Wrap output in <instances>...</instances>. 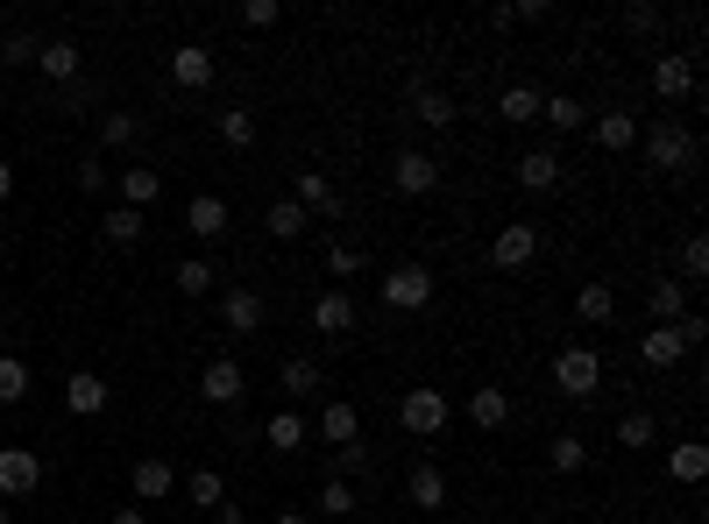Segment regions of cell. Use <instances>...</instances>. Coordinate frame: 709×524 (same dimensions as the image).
I'll use <instances>...</instances> for the list:
<instances>
[{
    "label": "cell",
    "mask_w": 709,
    "mask_h": 524,
    "mask_svg": "<svg viewBox=\"0 0 709 524\" xmlns=\"http://www.w3.org/2000/svg\"><path fill=\"white\" fill-rule=\"evenodd\" d=\"M405 496H412V511H447V475H440V461H418L405 475Z\"/></svg>",
    "instance_id": "4fadbf2b"
},
{
    "label": "cell",
    "mask_w": 709,
    "mask_h": 524,
    "mask_svg": "<svg viewBox=\"0 0 709 524\" xmlns=\"http://www.w3.org/2000/svg\"><path fill=\"white\" fill-rule=\"evenodd\" d=\"M370 461H376V454H370V446H362V439H355V446H334V468H341V475H362V468H370Z\"/></svg>",
    "instance_id": "bcb514c9"
},
{
    "label": "cell",
    "mask_w": 709,
    "mask_h": 524,
    "mask_svg": "<svg viewBox=\"0 0 709 524\" xmlns=\"http://www.w3.org/2000/svg\"><path fill=\"white\" fill-rule=\"evenodd\" d=\"M270 235H277V241H298V235H305V206H298V199H277V206H270Z\"/></svg>",
    "instance_id": "74e56055"
},
{
    "label": "cell",
    "mask_w": 709,
    "mask_h": 524,
    "mask_svg": "<svg viewBox=\"0 0 709 524\" xmlns=\"http://www.w3.org/2000/svg\"><path fill=\"white\" fill-rule=\"evenodd\" d=\"M597 383H603V355L589 340H574L553 355V390L561 397H597Z\"/></svg>",
    "instance_id": "7a4b0ae2"
},
{
    "label": "cell",
    "mask_w": 709,
    "mask_h": 524,
    "mask_svg": "<svg viewBox=\"0 0 709 524\" xmlns=\"http://www.w3.org/2000/svg\"><path fill=\"white\" fill-rule=\"evenodd\" d=\"M397 418H405V433H412V439H440V433H447V418H454V404L440 397L433 383H418V390H405Z\"/></svg>",
    "instance_id": "277c9868"
},
{
    "label": "cell",
    "mask_w": 709,
    "mask_h": 524,
    "mask_svg": "<svg viewBox=\"0 0 709 524\" xmlns=\"http://www.w3.org/2000/svg\"><path fill=\"white\" fill-rule=\"evenodd\" d=\"M319 439H327V446H355L362 439V412H355V404H327V412H319Z\"/></svg>",
    "instance_id": "603a6c76"
},
{
    "label": "cell",
    "mask_w": 709,
    "mask_h": 524,
    "mask_svg": "<svg viewBox=\"0 0 709 524\" xmlns=\"http://www.w3.org/2000/svg\"><path fill=\"white\" fill-rule=\"evenodd\" d=\"M469 418H475V425H483V433H496V425H504V418H511V397H504V390H496V383H483V390H475V397H469Z\"/></svg>",
    "instance_id": "484cf974"
},
{
    "label": "cell",
    "mask_w": 709,
    "mask_h": 524,
    "mask_svg": "<svg viewBox=\"0 0 709 524\" xmlns=\"http://www.w3.org/2000/svg\"><path fill=\"white\" fill-rule=\"evenodd\" d=\"M412 113L426 128H454V100H447V92H433V86H412Z\"/></svg>",
    "instance_id": "f1b7e54d"
},
{
    "label": "cell",
    "mask_w": 709,
    "mask_h": 524,
    "mask_svg": "<svg viewBox=\"0 0 709 524\" xmlns=\"http://www.w3.org/2000/svg\"><path fill=\"white\" fill-rule=\"evenodd\" d=\"M220 142H227V149H248V142H256V113H248V107H227V113H220Z\"/></svg>",
    "instance_id": "8d00e7d4"
},
{
    "label": "cell",
    "mask_w": 709,
    "mask_h": 524,
    "mask_svg": "<svg viewBox=\"0 0 709 524\" xmlns=\"http://www.w3.org/2000/svg\"><path fill=\"white\" fill-rule=\"evenodd\" d=\"M0 524H14V517H8V511H0Z\"/></svg>",
    "instance_id": "db71d44e"
},
{
    "label": "cell",
    "mask_w": 709,
    "mask_h": 524,
    "mask_svg": "<svg viewBox=\"0 0 709 524\" xmlns=\"http://www.w3.org/2000/svg\"><path fill=\"white\" fill-rule=\"evenodd\" d=\"M142 212H128V206H114V212H100V235L114 241V248H128V241H142Z\"/></svg>",
    "instance_id": "1f68e13d"
},
{
    "label": "cell",
    "mask_w": 709,
    "mask_h": 524,
    "mask_svg": "<svg viewBox=\"0 0 709 524\" xmlns=\"http://www.w3.org/2000/svg\"><path fill=\"white\" fill-rule=\"evenodd\" d=\"M36 482H43V454H29V446H0V496H29Z\"/></svg>",
    "instance_id": "9c48e42d"
},
{
    "label": "cell",
    "mask_w": 709,
    "mask_h": 524,
    "mask_svg": "<svg viewBox=\"0 0 709 524\" xmlns=\"http://www.w3.org/2000/svg\"><path fill=\"white\" fill-rule=\"evenodd\" d=\"M681 355H688L681 326H646V340H639V362H646V368H674Z\"/></svg>",
    "instance_id": "2e32d148"
},
{
    "label": "cell",
    "mask_w": 709,
    "mask_h": 524,
    "mask_svg": "<svg viewBox=\"0 0 709 524\" xmlns=\"http://www.w3.org/2000/svg\"><path fill=\"white\" fill-rule=\"evenodd\" d=\"M107 524H149V517H142V503H128V511H114Z\"/></svg>",
    "instance_id": "f907efd6"
},
{
    "label": "cell",
    "mask_w": 709,
    "mask_h": 524,
    "mask_svg": "<svg viewBox=\"0 0 709 524\" xmlns=\"http://www.w3.org/2000/svg\"><path fill=\"white\" fill-rule=\"evenodd\" d=\"M157 191H164V170H121V199H128V212L157 206Z\"/></svg>",
    "instance_id": "83f0119b"
},
{
    "label": "cell",
    "mask_w": 709,
    "mask_h": 524,
    "mask_svg": "<svg viewBox=\"0 0 709 524\" xmlns=\"http://www.w3.org/2000/svg\"><path fill=\"white\" fill-rule=\"evenodd\" d=\"M355 269H362V248L334 241V248H327V277H355Z\"/></svg>",
    "instance_id": "f6af8a7d"
},
{
    "label": "cell",
    "mask_w": 709,
    "mask_h": 524,
    "mask_svg": "<svg viewBox=\"0 0 709 524\" xmlns=\"http://www.w3.org/2000/svg\"><path fill=\"white\" fill-rule=\"evenodd\" d=\"M270 524H305V511H277V517H270Z\"/></svg>",
    "instance_id": "f5cc1de1"
},
{
    "label": "cell",
    "mask_w": 709,
    "mask_h": 524,
    "mask_svg": "<svg viewBox=\"0 0 709 524\" xmlns=\"http://www.w3.org/2000/svg\"><path fill=\"white\" fill-rule=\"evenodd\" d=\"M646 313H653V326H674V319L688 313V284H674V277H660L653 290H646Z\"/></svg>",
    "instance_id": "44dd1931"
},
{
    "label": "cell",
    "mask_w": 709,
    "mask_h": 524,
    "mask_svg": "<svg viewBox=\"0 0 709 524\" xmlns=\"http://www.w3.org/2000/svg\"><path fill=\"white\" fill-rule=\"evenodd\" d=\"M277 14H284L277 0H248V8H242V22H248V29H277Z\"/></svg>",
    "instance_id": "7dc6e473"
},
{
    "label": "cell",
    "mask_w": 709,
    "mask_h": 524,
    "mask_svg": "<svg viewBox=\"0 0 709 524\" xmlns=\"http://www.w3.org/2000/svg\"><path fill=\"white\" fill-rule=\"evenodd\" d=\"M29 397V368L14 355H0V404H22Z\"/></svg>",
    "instance_id": "ab89813d"
},
{
    "label": "cell",
    "mask_w": 709,
    "mask_h": 524,
    "mask_svg": "<svg viewBox=\"0 0 709 524\" xmlns=\"http://www.w3.org/2000/svg\"><path fill=\"white\" fill-rule=\"evenodd\" d=\"M313 390H319V362L292 355V362H284V397H313Z\"/></svg>",
    "instance_id": "836d02e7"
},
{
    "label": "cell",
    "mask_w": 709,
    "mask_h": 524,
    "mask_svg": "<svg viewBox=\"0 0 709 524\" xmlns=\"http://www.w3.org/2000/svg\"><path fill=\"white\" fill-rule=\"evenodd\" d=\"M653 439H660L653 412H624V418H618V446H631V454H639V446H653Z\"/></svg>",
    "instance_id": "d590c367"
},
{
    "label": "cell",
    "mask_w": 709,
    "mask_h": 524,
    "mask_svg": "<svg viewBox=\"0 0 709 524\" xmlns=\"http://www.w3.org/2000/svg\"><path fill=\"white\" fill-rule=\"evenodd\" d=\"M170 490H178V468H170L164 454H149V461H136V503H164Z\"/></svg>",
    "instance_id": "e0dca14e"
},
{
    "label": "cell",
    "mask_w": 709,
    "mask_h": 524,
    "mask_svg": "<svg viewBox=\"0 0 709 524\" xmlns=\"http://www.w3.org/2000/svg\"><path fill=\"white\" fill-rule=\"evenodd\" d=\"M36 65H43L50 86H71V79H79V65H86V50L71 43V36H50V43L36 50Z\"/></svg>",
    "instance_id": "8fae6325"
},
{
    "label": "cell",
    "mask_w": 709,
    "mask_h": 524,
    "mask_svg": "<svg viewBox=\"0 0 709 524\" xmlns=\"http://www.w3.org/2000/svg\"><path fill=\"white\" fill-rule=\"evenodd\" d=\"M313 326H319V334H348V326H355V298H348L341 284H327V290L313 298Z\"/></svg>",
    "instance_id": "5bb4252c"
},
{
    "label": "cell",
    "mask_w": 709,
    "mask_h": 524,
    "mask_svg": "<svg viewBox=\"0 0 709 524\" xmlns=\"http://www.w3.org/2000/svg\"><path fill=\"white\" fill-rule=\"evenodd\" d=\"M319 511H327V517H348V511H355V490H348L341 475H327V490H319Z\"/></svg>",
    "instance_id": "7bdbcfd3"
},
{
    "label": "cell",
    "mask_w": 709,
    "mask_h": 524,
    "mask_svg": "<svg viewBox=\"0 0 709 524\" xmlns=\"http://www.w3.org/2000/svg\"><path fill=\"white\" fill-rule=\"evenodd\" d=\"M292 199L305 206V220H313V212H327V220H334V212H341V191L319 178V170H298V178H292Z\"/></svg>",
    "instance_id": "9a60e30c"
},
{
    "label": "cell",
    "mask_w": 709,
    "mask_h": 524,
    "mask_svg": "<svg viewBox=\"0 0 709 524\" xmlns=\"http://www.w3.org/2000/svg\"><path fill=\"white\" fill-rule=\"evenodd\" d=\"M170 284H178L185 298H206V290H214V263H199V256H191V263H178V277H170Z\"/></svg>",
    "instance_id": "f35d334b"
},
{
    "label": "cell",
    "mask_w": 709,
    "mask_h": 524,
    "mask_svg": "<svg viewBox=\"0 0 709 524\" xmlns=\"http://www.w3.org/2000/svg\"><path fill=\"white\" fill-rule=\"evenodd\" d=\"M14 199V164H0V206Z\"/></svg>",
    "instance_id": "816d5d0a"
},
{
    "label": "cell",
    "mask_w": 709,
    "mask_h": 524,
    "mask_svg": "<svg viewBox=\"0 0 709 524\" xmlns=\"http://www.w3.org/2000/svg\"><path fill=\"white\" fill-rule=\"evenodd\" d=\"M681 277H688V284H702V277H709V241H702V235H688V241H681Z\"/></svg>",
    "instance_id": "60d3db41"
},
{
    "label": "cell",
    "mask_w": 709,
    "mask_h": 524,
    "mask_svg": "<svg viewBox=\"0 0 709 524\" xmlns=\"http://www.w3.org/2000/svg\"><path fill=\"white\" fill-rule=\"evenodd\" d=\"M667 475H674V482H702L709 475V446L702 439H681L674 454H667Z\"/></svg>",
    "instance_id": "d4e9b609"
},
{
    "label": "cell",
    "mask_w": 709,
    "mask_h": 524,
    "mask_svg": "<svg viewBox=\"0 0 709 524\" xmlns=\"http://www.w3.org/2000/svg\"><path fill=\"white\" fill-rule=\"evenodd\" d=\"M65 412H79V418H100L107 412V383L92 376V368H79V376L65 383Z\"/></svg>",
    "instance_id": "d6986e66"
},
{
    "label": "cell",
    "mask_w": 709,
    "mask_h": 524,
    "mask_svg": "<svg viewBox=\"0 0 709 524\" xmlns=\"http://www.w3.org/2000/svg\"><path fill=\"white\" fill-rule=\"evenodd\" d=\"M305 433H313V425H305L298 412H270V425H263V439H270L277 454H298V446H305Z\"/></svg>",
    "instance_id": "4316f807"
},
{
    "label": "cell",
    "mask_w": 709,
    "mask_h": 524,
    "mask_svg": "<svg viewBox=\"0 0 709 524\" xmlns=\"http://www.w3.org/2000/svg\"><path fill=\"white\" fill-rule=\"evenodd\" d=\"M391 185L405 191V199H426V191H440V157H426V149H397Z\"/></svg>",
    "instance_id": "5b68a950"
},
{
    "label": "cell",
    "mask_w": 709,
    "mask_h": 524,
    "mask_svg": "<svg viewBox=\"0 0 709 524\" xmlns=\"http://www.w3.org/2000/svg\"><path fill=\"white\" fill-rule=\"evenodd\" d=\"M582 461H589V446L574 439V433H561V439H553V475H574Z\"/></svg>",
    "instance_id": "b9f144b4"
},
{
    "label": "cell",
    "mask_w": 709,
    "mask_h": 524,
    "mask_svg": "<svg viewBox=\"0 0 709 524\" xmlns=\"http://www.w3.org/2000/svg\"><path fill=\"white\" fill-rule=\"evenodd\" d=\"M540 100H546L540 86H504V100H496V113H504V121H540Z\"/></svg>",
    "instance_id": "4dcf8cb0"
},
{
    "label": "cell",
    "mask_w": 709,
    "mask_h": 524,
    "mask_svg": "<svg viewBox=\"0 0 709 524\" xmlns=\"http://www.w3.org/2000/svg\"><path fill=\"white\" fill-rule=\"evenodd\" d=\"M653 92H660L667 107H674V100H688V92H696V57L660 50V57H653Z\"/></svg>",
    "instance_id": "ba28073f"
},
{
    "label": "cell",
    "mask_w": 709,
    "mask_h": 524,
    "mask_svg": "<svg viewBox=\"0 0 709 524\" xmlns=\"http://www.w3.org/2000/svg\"><path fill=\"white\" fill-rule=\"evenodd\" d=\"M170 79H178L185 92L214 86V50H206V43H178V50H170Z\"/></svg>",
    "instance_id": "7c38bea8"
},
{
    "label": "cell",
    "mask_w": 709,
    "mask_h": 524,
    "mask_svg": "<svg viewBox=\"0 0 709 524\" xmlns=\"http://www.w3.org/2000/svg\"><path fill=\"white\" fill-rule=\"evenodd\" d=\"M383 305H391V313H426V305H433V269L426 263L383 269Z\"/></svg>",
    "instance_id": "3957f363"
},
{
    "label": "cell",
    "mask_w": 709,
    "mask_h": 524,
    "mask_svg": "<svg viewBox=\"0 0 709 524\" xmlns=\"http://www.w3.org/2000/svg\"><path fill=\"white\" fill-rule=\"evenodd\" d=\"M597 142L610 149V157H618V149H639V121H631V113H603V121H597Z\"/></svg>",
    "instance_id": "d6a6232c"
},
{
    "label": "cell",
    "mask_w": 709,
    "mask_h": 524,
    "mask_svg": "<svg viewBox=\"0 0 709 524\" xmlns=\"http://www.w3.org/2000/svg\"><path fill=\"white\" fill-rule=\"evenodd\" d=\"M185 235H199V241H220L227 235V206L214 199V191H199V199L185 206Z\"/></svg>",
    "instance_id": "ac0fdd59"
},
{
    "label": "cell",
    "mask_w": 709,
    "mask_h": 524,
    "mask_svg": "<svg viewBox=\"0 0 709 524\" xmlns=\"http://www.w3.org/2000/svg\"><path fill=\"white\" fill-rule=\"evenodd\" d=\"M574 313H582L589 326H610V319H618V290H610V284H582V290H574Z\"/></svg>",
    "instance_id": "cb8c5ba5"
},
{
    "label": "cell",
    "mask_w": 709,
    "mask_h": 524,
    "mask_svg": "<svg viewBox=\"0 0 709 524\" xmlns=\"http://www.w3.org/2000/svg\"><path fill=\"white\" fill-rule=\"evenodd\" d=\"M36 50H43V43H36L29 29H14L8 43H0V65H36Z\"/></svg>",
    "instance_id": "ee69618b"
},
{
    "label": "cell",
    "mask_w": 709,
    "mask_h": 524,
    "mask_svg": "<svg viewBox=\"0 0 709 524\" xmlns=\"http://www.w3.org/2000/svg\"><path fill=\"white\" fill-rule=\"evenodd\" d=\"M242 390H248V376H242L235 355H214V362L199 368V397L206 404H242Z\"/></svg>",
    "instance_id": "52a82bcc"
},
{
    "label": "cell",
    "mask_w": 709,
    "mask_h": 524,
    "mask_svg": "<svg viewBox=\"0 0 709 524\" xmlns=\"http://www.w3.org/2000/svg\"><path fill=\"white\" fill-rule=\"evenodd\" d=\"M532 256H540V227H532V220L496 227V241H490V263H496V269H525Z\"/></svg>",
    "instance_id": "8992f818"
},
{
    "label": "cell",
    "mask_w": 709,
    "mask_h": 524,
    "mask_svg": "<svg viewBox=\"0 0 709 524\" xmlns=\"http://www.w3.org/2000/svg\"><path fill=\"white\" fill-rule=\"evenodd\" d=\"M639 149H646V170H660V178H688L696 170V135H688L681 121H653V128H639Z\"/></svg>",
    "instance_id": "6da1fadb"
},
{
    "label": "cell",
    "mask_w": 709,
    "mask_h": 524,
    "mask_svg": "<svg viewBox=\"0 0 709 524\" xmlns=\"http://www.w3.org/2000/svg\"><path fill=\"white\" fill-rule=\"evenodd\" d=\"M561 178H568V164L553 157V149H532V157H519V185H525V191H553Z\"/></svg>",
    "instance_id": "ffe728a7"
},
{
    "label": "cell",
    "mask_w": 709,
    "mask_h": 524,
    "mask_svg": "<svg viewBox=\"0 0 709 524\" xmlns=\"http://www.w3.org/2000/svg\"><path fill=\"white\" fill-rule=\"evenodd\" d=\"M79 191H107V170H100V157H86V164H79Z\"/></svg>",
    "instance_id": "681fc988"
},
{
    "label": "cell",
    "mask_w": 709,
    "mask_h": 524,
    "mask_svg": "<svg viewBox=\"0 0 709 524\" xmlns=\"http://www.w3.org/2000/svg\"><path fill=\"white\" fill-rule=\"evenodd\" d=\"M624 29H631V36H653V29H660V8H631Z\"/></svg>",
    "instance_id": "c3c4849f"
},
{
    "label": "cell",
    "mask_w": 709,
    "mask_h": 524,
    "mask_svg": "<svg viewBox=\"0 0 709 524\" xmlns=\"http://www.w3.org/2000/svg\"><path fill=\"white\" fill-rule=\"evenodd\" d=\"M220 319L235 326V334H263V319H270V305H263V290L235 284V290H220Z\"/></svg>",
    "instance_id": "30bf717a"
},
{
    "label": "cell",
    "mask_w": 709,
    "mask_h": 524,
    "mask_svg": "<svg viewBox=\"0 0 709 524\" xmlns=\"http://www.w3.org/2000/svg\"><path fill=\"white\" fill-rule=\"evenodd\" d=\"M540 121H553V135H574V128H589V107L574 100V92H546V100H540Z\"/></svg>",
    "instance_id": "7402d4cb"
},
{
    "label": "cell",
    "mask_w": 709,
    "mask_h": 524,
    "mask_svg": "<svg viewBox=\"0 0 709 524\" xmlns=\"http://www.w3.org/2000/svg\"><path fill=\"white\" fill-rule=\"evenodd\" d=\"M185 496L199 503V511H220V503H227V482H220V468H191V475H185Z\"/></svg>",
    "instance_id": "f546056e"
},
{
    "label": "cell",
    "mask_w": 709,
    "mask_h": 524,
    "mask_svg": "<svg viewBox=\"0 0 709 524\" xmlns=\"http://www.w3.org/2000/svg\"><path fill=\"white\" fill-rule=\"evenodd\" d=\"M136 135H142L136 113H100V149H136Z\"/></svg>",
    "instance_id": "e575fe53"
}]
</instances>
